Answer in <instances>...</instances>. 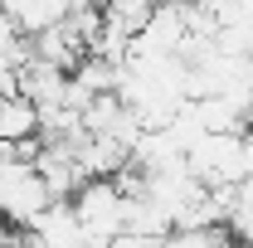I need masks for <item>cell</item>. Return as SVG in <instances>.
<instances>
[{
    "instance_id": "3",
    "label": "cell",
    "mask_w": 253,
    "mask_h": 248,
    "mask_svg": "<svg viewBox=\"0 0 253 248\" xmlns=\"http://www.w3.org/2000/svg\"><path fill=\"white\" fill-rule=\"evenodd\" d=\"M151 15H156V0H107L102 5V34L122 39V44H136L141 30L151 25Z\"/></svg>"
},
{
    "instance_id": "1",
    "label": "cell",
    "mask_w": 253,
    "mask_h": 248,
    "mask_svg": "<svg viewBox=\"0 0 253 248\" xmlns=\"http://www.w3.org/2000/svg\"><path fill=\"white\" fill-rule=\"evenodd\" d=\"M54 209V190L39 175L34 161H0V214L20 229H30Z\"/></svg>"
},
{
    "instance_id": "2",
    "label": "cell",
    "mask_w": 253,
    "mask_h": 248,
    "mask_svg": "<svg viewBox=\"0 0 253 248\" xmlns=\"http://www.w3.org/2000/svg\"><path fill=\"white\" fill-rule=\"evenodd\" d=\"M126 205H131V195H126L117 180H88V185L73 195V209L83 219V229L93 234L97 248H107L112 239H122L126 234Z\"/></svg>"
},
{
    "instance_id": "4",
    "label": "cell",
    "mask_w": 253,
    "mask_h": 248,
    "mask_svg": "<svg viewBox=\"0 0 253 248\" xmlns=\"http://www.w3.org/2000/svg\"><path fill=\"white\" fill-rule=\"evenodd\" d=\"M0 10H5V15H10V20H15V25L34 39V34H44V30H54V25H63L73 5H68V0H0Z\"/></svg>"
},
{
    "instance_id": "5",
    "label": "cell",
    "mask_w": 253,
    "mask_h": 248,
    "mask_svg": "<svg viewBox=\"0 0 253 248\" xmlns=\"http://www.w3.org/2000/svg\"><path fill=\"white\" fill-rule=\"evenodd\" d=\"M107 248H166V239H146V234H122V239H112Z\"/></svg>"
}]
</instances>
